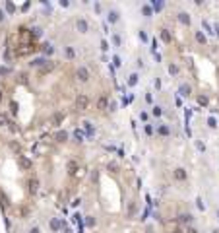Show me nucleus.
Instances as JSON below:
<instances>
[{"mask_svg": "<svg viewBox=\"0 0 219 233\" xmlns=\"http://www.w3.org/2000/svg\"><path fill=\"white\" fill-rule=\"evenodd\" d=\"M167 233H194V231H190V229H186V227H173L171 231Z\"/></svg>", "mask_w": 219, "mask_h": 233, "instance_id": "nucleus-1", "label": "nucleus"}]
</instances>
